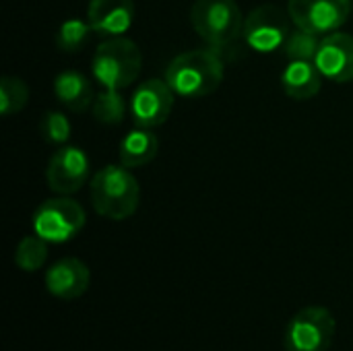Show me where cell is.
<instances>
[{"mask_svg": "<svg viewBox=\"0 0 353 351\" xmlns=\"http://www.w3.org/2000/svg\"><path fill=\"white\" fill-rule=\"evenodd\" d=\"M165 81L180 97L211 95L223 81V60L213 50H188L168 64Z\"/></svg>", "mask_w": 353, "mask_h": 351, "instance_id": "cell-1", "label": "cell"}, {"mask_svg": "<svg viewBox=\"0 0 353 351\" xmlns=\"http://www.w3.org/2000/svg\"><path fill=\"white\" fill-rule=\"evenodd\" d=\"M91 205L95 213L112 221L132 217L141 203V186L128 168L105 166L91 180Z\"/></svg>", "mask_w": 353, "mask_h": 351, "instance_id": "cell-2", "label": "cell"}, {"mask_svg": "<svg viewBox=\"0 0 353 351\" xmlns=\"http://www.w3.org/2000/svg\"><path fill=\"white\" fill-rule=\"evenodd\" d=\"M141 66H143L141 48L124 35L105 37L97 46L91 60V70L95 81L103 85V89H114V91H122L128 85H132L141 74Z\"/></svg>", "mask_w": 353, "mask_h": 351, "instance_id": "cell-3", "label": "cell"}, {"mask_svg": "<svg viewBox=\"0 0 353 351\" xmlns=\"http://www.w3.org/2000/svg\"><path fill=\"white\" fill-rule=\"evenodd\" d=\"M190 23L211 48L234 43L244 29V17L236 0H196L190 8Z\"/></svg>", "mask_w": 353, "mask_h": 351, "instance_id": "cell-4", "label": "cell"}, {"mask_svg": "<svg viewBox=\"0 0 353 351\" xmlns=\"http://www.w3.org/2000/svg\"><path fill=\"white\" fill-rule=\"evenodd\" d=\"M335 317L325 306H306L283 331L285 351H329L335 337Z\"/></svg>", "mask_w": 353, "mask_h": 351, "instance_id": "cell-5", "label": "cell"}, {"mask_svg": "<svg viewBox=\"0 0 353 351\" xmlns=\"http://www.w3.org/2000/svg\"><path fill=\"white\" fill-rule=\"evenodd\" d=\"M85 209L68 199L56 197L43 201L33 213V232L50 244H62L72 240L85 228Z\"/></svg>", "mask_w": 353, "mask_h": 351, "instance_id": "cell-6", "label": "cell"}, {"mask_svg": "<svg viewBox=\"0 0 353 351\" xmlns=\"http://www.w3.org/2000/svg\"><path fill=\"white\" fill-rule=\"evenodd\" d=\"M290 12L277 4H261L246 19L242 35L259 54H269L279 50L290 35Z\"/></svg>", "mask_w": 353, "mask_h": 351, "instance_id": "cell-7", "label": "cell"}, {"mask_svg": "<svg viewBox=\"0 0 353 351\" xmlns=\"http://www.w3.org/2000/svg\"><path fill=\"white\" fill-rule=\"evenodd\" d=\"M350 0H288V12L296 27L314 35H329L345 25Z\"/></svg>", "mask_w": 353, "mask_h": 351, "instance_id": "cell-8", "label": "cell"}, {"mask_svg": "<svg viewBox=\"0 0 353 351\" xmlns=\"http://www.w3.org/2000/svg\"><path fill=\"white\" fill-rule=\"evenodd\" d=\"M176 93L163 79H149L141 83L130 99V114L137 128L153 130L170 118L174 110Z\"/></svg>", "mask_w": 353, "mask_h": 351, "instance_id": "cell-9", "label": "cell"}, {"mask_svg": "<svg viewBox=\"0 0 353 351\" xmlns=\"http://www.w3.org/2000/svg\"><path fill=\"white\" fill-rule=\"evenodd\" d=\"M89 178V157L79 147H60L52 153L46 168V182L56 194L79 192Z\"/></svg>", "mask_w": 353, "mask_h": 351, "instance_id": "cell-10", "label": "cell"}, {"mask_svg": "<svg viewBox=\"0 0 353 351\" xmlns=\"http://www.w3.org/2000/svg\"><path fill=\"white\" fill-rule=\"evenodd\" d=\"M314 62L323 77L333 83L353 81V35L341 31L325 35Z\"/></svg>", "mask_w": 353, "mask_h": 351, "instance_id": "cell-11", "label": "cell"}, {"mask_svg": "<svg viewBox=\"0 0 353 351\" xmlns=\"http://www.w3.org/2000/svg\"><path fill=\"white\" fill-rule=\"evenodd\" d=\"M43 283H46V290L54 298L77 300L89 290L91 273L83 261H79L74 257H66V259H60L54 265H50V269L46 271Z\"/></svg>", "mask_w": 353, "mask_h": 351, "instance_id": "cell-12", "label": "cell"}, {"mask_svg": "<svg viewBox=\"0 0 353 351\" xmlns=\"http://www.w3.org/2000/svg\"><path fill=\"white\" fill-rule=\"evenodd\" d=\"M134 21L132 0H89L87 23L103 37L124 35Z\"/></svg>", "mask_w": 353, "mask_h": 351, "instance_id": "cell-13", "label": "cell"}, {"mask_svg": "<svg viewBox=\"0 0 353 351\" xmlns=\"http://www.w3.org/2000/svg\"><path fill=\"white\" fill-rule=\"evenodd\" d=\"M281 87L292 99L306 101L321 91L323 72L319 70L316 62L290 60V64L285 66V70L281 74Z\"/></svg>", "mask_w": 353, "mask_h": 351, "instance_id": "cell-14", "label": "cell"}, {"mask_svg": "<svg viewBox=\"0 0 353 351\" xmlns=\"http://www.w3.org/2000/svg\"><path fill=\"white\" fill-rule=\"evenodd\" d=\"M54 93L70 112H83L93 106V87L89 79L77 70H62L54 81Z\"/></svg>", "mask_w": 353, "mask_h": 351, "instance_id": "cell-15", "label": "cell"}, {"mask_svg": "<svg viewBox=\"0 0 353 351\" xmlns=\"http://www.w3.org/2000/svg\"><path fill=\"white\" fill-rule=\"evenodd\" d=\"M159 151V141L157 137L147 130V128H137V130H130L122 143H120V163L128 170L132 168H141L149 161L155 159Z\"/></svg>", "mask_w": 353, "mask_h": 351, "instance_id": "cell-16", "label": "cell"}, {"mask_svg": "<svg viewBox=\"0 0 353 351\" xmlns=\"http://www.w3.org/2000/svg\"><path fill=\"white\" fill-rule=\"evenodd\" d=\"M93 118L101 124L114 126L120 124L126 116V101L120 91L114 89H103L95 99H93Z\"/></svg>", "mask_w": 353, "mask_h": 351, "instance_id": "cell-17", "label": "cell"}, {"mask_svg": "<svg viewBox=\"0 0 353 351\" xmlns=\"http://www.w3.org/2000/svg\"><path fill=\"white\" fill-rule=\"evenodd\" d=\"M48 261V242L43 238L35 236H25L17 250H14V265L21 271L33 273L37 269H41Z\"/></svg>", "mask_w": 353, "mask_h": 351, "instance_id": "cell-18", "label": "cell"}, {"mask_svg": "<svg viewBox=\"0 0 353 351\" xmlns=\"http://www.w3.org/2000/svg\"><path fill=\"white\" fill-rule=\"evenodd\" d=\"M29 101V87L25 81L17 77H2L0 79V114L12 116L21 112Z\"/></svg>", "mask_w": 353, "mask_h": 351, "instance_id": "cell-19", "label": "cell"}, {"mask_svg": "<svg viewBox=\"0 0 353 351\" xmlns=\"http://www.w3.org/2000/svg\"><path fill=\"white\" fill-rule=\"evenodd\" d=\"M321 48V39L319 35L306 31V29H296L288 35L285 43H283V52L290 60H308L314 62L316 54Z\"/></svg>", "mask_w": 353, "mask_h": 351, "instance_id": "cell-20", "label": "cell"}, {"mask_svg": "<svg viewBox=\"0 0 353 351\" xmlns=\"http://www.w3.org/2000/svg\"><path fill=\"white\" fill-rule=\"evenodd\" d=\"M91 25L81 21V19H68L60 25L58 33H56V46L62 50V52H68V54H74L79 52L87 39H89V33H91Z\"/></svg>", "mask_w": 353, "mask_h": 351, "instance_id": "cell-21", "label": "cell"}, {"mask_svg": "<svg viewBox=\"0 0 353 351\" xmlns=\"http://www.w3.org/2000/svg\"><path fill=\"white\" fill-rule=\"evenodd\" d=\"M39 132L46 143L64 145L70 139V122L60 112H46L39 122Z\"/></svg>", "mask_w": 353, "mask_h": 351, "instance_id": "cell-22", "label": "cell"}]
</instances>
